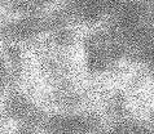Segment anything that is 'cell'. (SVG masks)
I'll use <instances>...</instances> for the list:
<instances>
[{
	"mask_svg": "<svg viewBox=\"0 0 154 134\" xmlns=\"http://www.w3.org/2000/svg\"><path fill=\"white\" fill-rule=\"evenodd\" d=\"M72 32L71 30H67L62 26V27H58L54 30V40H56L58 44H69L72 40Z\"/></svg>",
	"mask_w": 154,
	"mask_h": 134,
	"instance_id": "6da1fadb",
	"label": "cell"
}]
</instances>
